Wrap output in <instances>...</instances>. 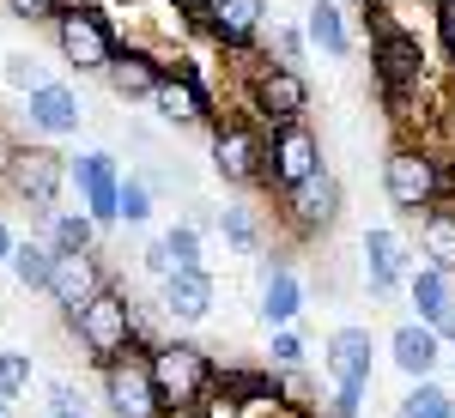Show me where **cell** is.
Returning <instances> with one entry per match:
<instances>
[{
    "mask_svg": "<svg viewBox=\"0 0 455 418\" xmlns=\"http://www.w3.org/2000/svg\"><path fill=\"white\" fill-rule=\"evenodd\" d=\"M371 73H377V98L395 122H407L413 104L425 98L431 79V49L419 43V31H371Z\"/></svg>",
    "mask_w": 455,
    "mask_h": 418,
    "instance_id": "cell-1",
    "label": "cell"
},
{
    "mask_svg": "<svg viewBox=\"0 0 455 418\" xmlns=\"http://www.w3.org/2000/svg\"><path fill=\"white\" fill-rule=\"evenodd\" d=\"M383 194L395 212H407V218H419L425 207H437V201H455V170L425 146V139H395L383 158Z\"/></svg>",
    "mask_w": 455,
    "mask_h": 418,
    "instance_id": "cell-2",
    "label": "cell"
},
{
    "mask_svg": "<svg viewBox=\"0 0 455 418\" xmlns=\"http://www.w3.org/2000/svg\"><path fill=\"white\" fill-rule=\"evenodd\" d=\"M55 31V55L68 61L73 73H104L109 55L122 49V31L98 0H61V12L49 19Z\"/></svg>",
    "mask_w": 455,
    "mask_h": 418,
    "instance_id": "cell-3",
    "label": "cell"
},
{
    "mask_svg": "<svg viewBox=\"0 0 455 418\" xmlns=\"http://www.w3.org/2000/svg\"><path fill=\"white\" fill-rule=\"evenodd\" d=\"M237 61H249L243 115H255L261 128L310 115V79H304V67H285V61H267V55H237Z\"/></svg>",
    "mask_w": 455,
    "mask_h": 418,
    "instance_id": "cell-4",
    "label": "cell"
},
{
    "mask_svg": "<svg viewBox=\"0 0 455 418\" xmlns=\"http://www.w3.org/2000/svg\"><path fill=\"white\" fill-rule=\"evenodd\" d=\"M146 370H152V388H158L164 406H207L219 364L201 340H158L146 351Z\"/></svg>",
    "mask_w": 455,
    "mask_h": 418,
    "instance_id": "cell-5",
    "label": "cell"
},
{
    "mask_svg": "<svg viewBox=\"0 0 455 418\" xmlns=\"http://www.w3.org/2000/svg\"><path fill=\"white\" fill-rule=\"evenodd\" d=\"M134 310H140V304H134L128 291H116V285H104L98 297H85V304L68 315L79 351H85L92 364H109L116 351H128L134 346Z\"/></svg>",
    "mask_w": 455,
    "mask_h": 418,
    "instance_id": "cell-6",
    "label": "cell"
},
{
    "mask_svg": "<svg viewBox=\"0 0 455 418\" xmlns=\"http://www.w3.org/2000/svg\"><path fill=\"white\" fill-rule=\"evenodd\" d=\"M0 188H12L19 207H31L36 218H49V212L61 207V194H68V158H61L55 146H12Z\"/></svg>",
    "mask_w": 455,
    "mask_h": 418,
    "instance_id": "cell-7",
    "label": "cell"
},
{
    "mask_svg": "<svg viewBox=\"0 0 455 418\" xmlns=\"http://www.w3.org/2000/svg\"><path fill=\"white\" fill-rule=\"evenodd\" d=\"M340 212H347V188H340V176L322 170L304 176L298 188H285L280 194V218H285V231L298 237V243H315V237H328L334 225H340Z\"/></svg>",
    "mask_w": 455,
    "mask_h": 418,
    "instance_id": "cell-8",
    "label": "cell"
},
{
    "mask_svg": "<svg viewBox=\"0 0 455 418\" xmlns=\"http://www.w3.org/2000/svg\"><path fill=\"white\" fill-rule=\"evenodd\" d=\"M261 152H267V128L255 115H219L212 122V176L225 188H255L261 182Z\"/></svg>",
    "mask_w": 455,
    "mask_h": 418,
    "instance_id": "cell-9",
    "label": "cell"
},
{
    "mask_svg": "<svg viewBox=\"0 0 455 418\" xmlns=\"http://www.w3.org/2000/svg\"><path fill=\"white\" fill-rule=\"evenodd\" d=\"M322 170V139H315L310 122H280V128H267V152H261V182L255 188H267V194H285V188H298L304 176Z\"/></svg>",
    "mask_w": 455,
    "mask_h": 418,
    "instance_id": "cell-10",
    "label": "cell"
},
{
    "mask_svg": "<svg viewBox=\"0 0 455 418\" xmlns=\"http://www.w3.org/2000/svg\"><path fill=\"white\" fill-rule=\"evenodd\" d=\"M146 104L158 109L164 128H212V122H219V104H212V91H207V73L195 67V61L164 67V79L152 85Z\"/></svg>",
    "mask_w": 455,
    "mask_h": 418,
    "instance_id": "cell-11",
    "label": "cell"
},
{
    "mask_svg": "<svg viewBox=\"0 0 455 418\" xmlns=\"http://www.w3.org/2000/svg\"><path fill=\"white\" fill-rule=\"evenodd\" d=\"M98 376H104L109 418H158L164 413V400H158V388H152V370H146L140 346H128V351H116L109 364H98Z\"/></svg>",
    "mask_w": 455,
    "mask_h": 418,
    "instance_id": "cell-12",
    "label": "cell"
},
{
    "mask_svg": "<svg viewBox=\"0 0 455 418\" xmlns=\"http://www.w3.org/2000/svg\"><path fill=\"white\" fill-rule=\"evenodd\" d=\"M201 31L219 55H255L261 31H267V0H212Z\"/></svg>",
    "mask_w": 455,
    "mask_h": 418,
    "instance_id": "cell-13",
    "label": "cell"
},
{
    "mask_svg": "<svg viewBox=\"0 0 455 418\" xmlns=\"http://www.w3.org/2000/svg\"><path fill=\"white\" fill-rule=\"evenodd\" d=\"M358 255H364V285H371V297H395V291L407 285V273H413V243H407L395 225H371L364 243H358Z\"/></svg>",
    "mask_w": 455,
    "mask_h": 418,
    "instance_id": "cell-14",
    "label": "cell"
},
{
    "mask_svg": "<svg viewBox=\"0 0 455 418\" xmlns=\"http://www.w3.org/2000/svg\"><path fill=\"white\" fill-rule=\"evenodd\" d=\"M104 285H109V273H104V261H98V248H79V255H55V261H49L43 297L61 315H73L85 297H98Z\"/></svg>",
    "mask_w": 455,
    "mask_h": 418,
    "instance_id": "cell-15",
    "label": "cell"
},
{
    "mask_svg": "<svg viewBox=\"0 0 455 418\" xmlns=\"http://www.w3.org/2000/svg\"><path fill=\"white\" fill-rule=\"evenodd\" d=\"M68 182L79 188V207L92 212V225L109 231L116 225V188H122V164L109 152H79L68 164Z\"/></svg>",
    "mask_w": 455,
    "mask_h": 418,
    "instance_id": "cell-16",
    "label": "cell"
},
{
    "mask_svg": "<svg viewBox=\"0 0 455 418\" xmlns=\"http://www.w3.org/2000/svg\"><path fill=\"white\" fill-rule=\"evenodd\" d=\"M322 364H328V383L334 388H371L377 376V340H371V327H334L328 334V346H322Z\"/></svg>",
    "mask_w": 455,
    "mask_h": 418,
    "instance_id": "cell-17",
    "label": "cell"
},
{
    "mask_svg": "<svg viewBox=\"0 0 455 418\" xmlns=\"http://www.w3.org/2000/svg\"><path fill=\"white\" fill-rule=\"evenodd\" d=\"M25 122H31V134H43V139H68V134H79L85 104H79V91H73L68 79H43V85L25 91Z\"/></svg>",
    "mask_w": 455,
    "mask_h": 418,
    "instance_id": "cell-18",
    "label": "cell"
},
{
    "mask_svg": "<svg viewBox=\"0 0 455 418\" xmlns=\"http://www.w3.org/2000/svg\"><path fill=\"white\" fill-rule=\"evenodd\" d=\"M158 285H164V315L182 321V327H201L212 315V304H219V279H212L207 267H176V273L158 279Z\"/></svg>",
    "mask_w": 455,
    "mask_h": 418,
    "instance_id": "cell-19",
    "label": "cell"
},
{
    "mask_svg": "<svg viewBox=\"0 0 455 418\" xmlns=\"http://www.w3.org/2000/svg\"><path fill=\"white\" fill-rule=\"evenodd\" d=\"M158 79H164V61H158L146 43H122V49L109 55V67H104V85L122 104H146Z\"/></svg>",
    "mask_w": 455,
    "mask_h": 418,
    "instance_id": "cell-20",
    "label": "cell"
},
{
    "mask_svg": "<svg viewBox=\"0 0 455 418\" xmlns=\"http://www.w3.org/2000/svg\"><path fill=\"white\" fill-rule=\"evenodd\" d=\"M388 364H395L407 383L437 376V364H443V340H437V327H425V321H401V327L388 334Z\"/></svg>",
    "mask_w": 455,
    "mask_h": 418,
    "instance_id": "cell-21",
    "label": "cell"
},
{
    "mask_svg": "<svg viewBox=\"0 0 455 418\" xmlns=\"http://www.w3.org/2000/svg\"><path fill=\"white\" fill-rule=\"evenodd\" d=\"M255 315H261L267 327H291V321L304 315V279L291 273L285 261H267V267H261V304H255Z\"/></svg>",
    "mask_w": 455,
    "mask_h": 418,
    "instance_id": "cell-22",
    "label": "cell"
},
{
    "mask_svg": "<svg viewBox=\"0 0 455 418\" xmlns=\"http://www.w3.org/2000/svg\"><path fill=\"white\" fill-rule=\"evenodd\" d=\"M407 297H413V321L437 327L455 310V273H443V267H413L407 273Z\"/></svg>",
    "mask_w": 455,
    "mask_h": 418,
    "instance_id": "cell-23",
    "label": "cell"
},
{
    "mask_svg": "<svg viewBox=\"0 0 455 418\" xmlns=\"http://www.w3.org/2000/svg\"><path fill=\"white\" fill-rule=\"evenodd\" d=\"M304 43H310V49H322L328 61H347V55H352L347 12H340L334 0H310V12H304Z\"/></svg>",
    "mask_w": 455,
    "mask_h": 418,
    "instance_id": "cell-24",
    "label": "cell"
},
{
    "mask_svg": "<svg viewBox=\"0 0 455 418\" xmlns=\"http://www.w3.org/2000/svg\"><path fill=\"white\" fill-rule=\"evenodd\" d=\"M419 255L425 267L455 273V201H437V207L419 212Z\"/></svg>",
    "mask_w": 455,
    "mask_h": 418,
    "instance_id": "cell-25",
    "label": "cell"
},
{
    "mask_svg": "<svg viewBox=\"0 0 455 418\" xmlns=\"http://www.w3.org/2000/svg\"><path fill=\"white\" fill-rule=\"evenodd\" d=\"M43 225H49V248H55V255L98 248V237H104V231L92 225V212H85V207H55L49 218H43Z\"/></svg>",
    "mask_w": 455,
    "mask_h": 418,
    "instance_id": "cell-26",
    "label": "cell"
},
{
    "mask_svg": "<svg viewBox=\"0 0 455 418\" xmlns=\"http://www.w3.org/2000/svg\"><path fill=\"white\" fill-rule=\"evenodd\" d=\"M49 261H55L49 237H19V243H12V255H6V273L19 279L25 291H43V279H49Z\"/></svg>",
    "mask_w": 455,
    "mask_h": 418,
    "instance_id": "cell-27",
    "label": "cell"
},
{
    "mask_svg": "<svg viewBox=\"0 0 455 418\" xmlns=\"http://www.w3.org/2000/svg\"><path fill=\"white\" fill-rule=\"evenodd\" d=\"M395 418H455V394L437 376H419V383L401 394V413Z\"/></svg>",
    "mask_w": 455,
    "mask_h": 418,
    "instance_id": "cell-28",
    "label": "cell"
},
{
    "mask_svg": "<svg viewBox=\"0 0 455 418\" xmlns=\"http://www.w3.org/2000/svg\"><path fill=\"white\" fill-rule=\"evenodd\" d=\"M152 212H158V188L146 176H122V188H116V225H146Z\"/></svg>",
    "mask_w": 455,
    "mask_h": 418,
    "instance_id": "cell-29",
    "label": "cell"
},
{
    "mask_svg": "<svg viewBox=\"0 0 455 418\" xmlns=\"http://www.w3.org/2000/svg\"><path fill=\"white\" fill-rule=\"evenodd\" d=\"M219 237L237 248V255H255L261 248V225H255L249 207H219Z\"/></svg>",
    "mask_w": 455,
    "mask_h": 418,
    "instance_id": "cell-30",
    "label": "cell"
},
{
    "mask_svg": "<svg viewBox=\"0 0 455 418\" xmlns=\"http://www.w3.org/2000/svg\"><path fill=\"white\" fill-rule=\"evenodd\" d=\"M31 351H19V346H6L0 351V400H19L25 388H31Z\"/></svg>",
    "mask_w": 455,
    "mask_h": 418,
    "instance_id": "cell-31",
    "label": "cell"
},
{
    "mask_svg": "<svg viewBox=\"0 0 455 418\" xmlns=\"http://www.w3.org/2000/svg\"><path fill=\"white\" fill-rule=\"evenodd\" d=\"M261 43H267V61H285V67H298L304 61V25H274V31H261Z\"/></svg>",
    "mask_w": 455,
    "mask_h": 418,
    "instance_id": "cell-32",
    "label": "cell"
},
{
    "mask_svg": "<svg viewBox=\"0 0 455 418\" xmlns=\"http://www.w3.org/2000/svg\"><path fill=\"white\" fill-rule=\"evenodd\" d=\"M274 340H267V364L274 370H304V334H298V321L291 327H267Z\"/></svg>",
    "mask_w": 455,
    "mask_h": 418,
    "instance_id": "cell-33",
    "label": "cell"
},
{
    "mask_svg": "<svg viewBox=\"0 0 455 418\" xmlns=\"http://www.w3.org/2000/svg\"><path fill=\"white\" fill-rule=\"evenodd\" d=\"M201 237H207V231H195L188 218L164 231V243H171V261H176V267H207V255H201Z\"/></svg>",
    "mask_w": 455,
    "mask_h": 418,
    "instance_id": "cell-34",
    "label": "cell"
},
{
    "mask_svg": "<svg viewBox=\"0 0 455 418\" xmlns=\"http://www.w3.org/2000/svg\"><path fill=\"white\" fill-rule=\"evenodd\" d=\"M0 79L12 85V91H31V85H43L49 73H43V61H36L31 49H12L6 61H0Z\"/></svg>",
    "mask_w": 455,
    "mask_h": 418,
    "instance_id": "cell-35",
    "label": "cell"
},
{
    "mask_svg": "<svg viewBox=\"0 0 455 418\" xmlns=\"http://www.w3.org/2000/svg\"><path fill=\"white\" fill-rule=\"evenodd\" d=\"M0 6H6V19H25V25H49L61 12V0H0Z\"/></svg>",
    "mask_w": 455,
    "mask_h": 418,
    "instance_id": "cell-36",
    "label": "cell"
},
{
    "mask_svg": "<svg viewBox=\"0 0 455 418\" xmlns=\"http://www.w3.org/2000/svg\"><path fill=\"white\" fill-rule=\"evenodd\" d=\"M431 25L443 36V61L455 67V0H431Z\"/></svg>",
    "mask_w": 455,
    "mask_h": 418,
    "instance_id": "cell-37",
    "label": "cell"
},
{
    "mask_svg": "<svg viewBox=\"0 0 455 418\" xmlns=\"http://www.w3.org/2000/svg\"><path fill=\"white\" fill-rule=\"evenodd\" d=\"M140 267H146L152 279H171V273H176V261H171V243H164V237H152V243L140 248Z\"/></svg>",
    "mask_w": 455,
    "mask_h": 418,
    "instance_id": "cell-38",
    "label": "cell"
},
{
    "mask_svg": "<svg viewBox=\"0 0 455 418\" xmlns=\"http://www.w3.org/2000/svg\"><path fill=\"white\" fill-rule=\"evenodd\" d=\"M358 406H364V388H334L322 413H358Z\"/></svg>",
    "mask_w": 455,
    "mask_h": 418,
    "instance_id": "cell-39",
    "label": "cell"
},
{
    "mask_svg": "<svg viewBox=\"0 0 455 418\" xmlns=\"http://www.w3.org/2000/svg\"><path fill=\"white\" fill-rule=\"evenodd\" d=\"M164 6H171V12H182V19H188V25L201 31V19H207V6H212V0H164Z\"/></svg>",
    "mask_w": 455,
    "mask_h": 418,
    "instance_id": "cell-40",
    "label": "cell"
},
{
    "mask_svg": "<svg viewBox=\"0 0 455 418\" xmlns=\"http://www.w3.org/2000/svg\"><path fill=\"white\" fill-rule=\"evenodd\" d=\"M73 406H79L73 383H55V388H49V413H73Z\"/></svg>",
    "mask_w": 455,
    "mask_h": 418,
    "instance_id": "cell-41",
    "label": "cell"
},
{
    "mask_svg": "<svg viewBox=\"0 0 455 418\" xmlns=\"http://www.w3.org/2000/svg\"><path fill=\"white\" fill-rule=\"evenodd\" d=\"M158 418H212V413H207V406H164Z\"/></svg>",
    "mask_w": 455,
    "mask_h": 418,
    "instance_id": "cell-42",
    "label": "cell"
},
{
    "mask_svg": "<svg viewBox=\"0 0 455 418\" xmlns=\"http://www.w3.org/2000/svg\"><path fill=\"white\" fill-rule=\"evenodd\" d=\"M12 243H19V237H12V225L0 218V267H6V255H12Z\"/></svg>",
    "mask_w": 455,
    "mask_h": 418,
    "instance_id": "cell-43",
    "label": "cell"
},
{
    "mask_svg": "<svg viewBox=\"0 0 455 418\" xmlns=\"http://www.w3.org/2000/svg\"><path fill=\"white\" fill-rule=\"evenodd\" d=\"M6 152H12V146H6V139H0V182H6Z\"/></svg>",
    "mask_w": 455,
    "mask_h": 418,
    "instance_id": "cell-44",
    "label": "cell"
},
{
    "mask_svg": "<svg viewBox=\"0 0 455 418\" xmlns=\"http://www.w3.org/2000/svg\"><path fill=\"white\" fill-rule=\"evenodd\" d=\"M49 418H85V413H79V406H73V413H49Z\"/></svg>",
    "mask_w": 455,
    "mask_h": 418,
    "instance_id": "cell-45",
    "label": "cell"
},
{
    "mask_svg": "<svg viewBox=\"0 0 455 418\" xmlns=\"http://www.w3.org/2000/svg\"><path fill=\"white\" fill-rule=\"evenodd\" d=\"M315 418H358V413H315Z\"/></svg>",
    "mask_w": 455,
    "mask_h": 418,
    "instance_id": "cell-46",
    "label": "cell"
},
{
    "mask_svg": "<svg viewBox=\"0 0 455 418\" xmlns=\"http://www.w3.org/2000/svg\"><path fill=\"white\" fill-rule=\"evenodd\" d=\"M116 6H152V0H116Z\"/></svg>",
    "mask_w": 455,
    "mask_h": 418,
    "instance_id": "cell-47",
    "label": "cell"
},
{
    "mask_svg": "<svg viewBox=\"0 0 455 418\" xmlns=\"http://www.w3.org/2000/svg\"><path fill=\"white\" fill-rule=\"evenodd\" d=\"M0 418H12V400H0Z\"/></svg>",
    "mask_w": 455,
    "mask_h": 418,
    "instance_id": "cell-48",
    "label": "cell"
},
{
    "mask_svg": "<svg viewBox=\"0 0 455 418\" xmlns=\"http://www.w3.org/2000/svg\"><path fill=\"white\" fill-rule=\"evenodd\" d=\"M419 6H431V0H419Z\"/></svg>",
    "mask_w": 455,
    "mask_h": 418,
    "instance_id": "cell-49",
    "label": "cell"
}]
</instances>
